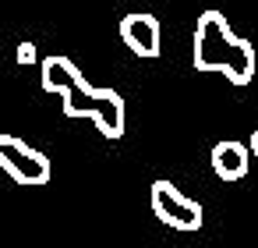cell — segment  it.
Instances as JSON below:
<instances>
[{"label": "cell", "mask_w": 258, "mask_h": 248, "mask_svg": "<svg viewBox=\"0 0 258 248\" xmlns=\"http://www.w3.org/2000/svg\"><path fill=\"white\" fill-rule=\"evenodd\" d=\"M43 89L64 100V114L68 117H89L96 124V131L103 138H110V142L124 138V128H127L124 96L117 89L89 85L71 57H57L53 54V57L43 61Z\"/></svg>", "instance_id": "1"}, {"label": "cell", "mask_w": 258, "mask_h": 248, "mask_svg": "<svg viewBox=\"0 0 258 248\" xmlns=\"http://www.w3.org/2000/svg\"><path fill=\"white\" fill-rule=\"evenodd\" d=\"M195 68L247 85L254 78V46L230 29L223 11H202L195 25Z\"/></svg>", "instance_id": "2"}, {"label": "cell", "mask_w": 258, "mask_h": 248, "mask_svg": "<svg viewBox=\"0 0 258 248\" xmlns=\"http://www.w3.org/2000/svg\"><path fill=\"white\" fill-rule=\"evenodd\" d=\"M0 170L18 184H46L53 167L46 160V153L32 149L29 142H22L18 135H0Z\"/></svg>", "instance_id": "3"}, {"label": "cell", "mask_w": 258, "mask_h": 248, "mask_svg": "<svg viewBox=\"0 0 258 248\" xmlns=\"http://www.w3.org/2000/svg\"><path fill=\"white\" fill-rule=\"evenodd\" d=\"M152 213L159 223L173 227V230H198L202 220V206L195 199H187L184 191H177L170 181H156L152 184Z\"/></svg>", "instance_id": "4"}, {"label": "cell", "mask_w": 258, "mask_h": 248, "mask_svg": "<svg viewBox=\"0 0 258 248\" xmlns=\"http://www.w3.org/2000/svg\"><path fill=\"white\" fill-rule=\"evenodd\" d=\"M120 39L124 46L135 54V57H159L163 54V29H159V18L149 15V11H131L120 18Z\"/></svg>", "instance_id": "5"}, {"label": "cell", "mask_w": 258, "mask_h": 248, "mask_svg": "<svg viewBox=\"0 0 258 248\" xmlns=\"http://www.w3.org/2000/svg\"><path fill=\"white\" fill-rule=\"evenodd\" d=\"M209 163H212V174H216L219 181H240V177L251 170V149H247L244 142L223 138V142L212 145Z\"/></svg>", "instance_id": "6"}, {"label": "cell", "mask_w": 258, "mask_h": 248, "mask_svg": "<svg viewBox=\"0 0 258 248\" xmlns=\"http://www.w3.org/2000/svg\"><path fill=\"white\" fill-rule=\"evenodd\" d=\"M18 64L25 68V64H36V46L32 43H22L18 46Z\"/></svg>", "instance_id": "7"}, {"label": "cell", "mask_w": 258, "mask_h": 248, "mask_svg": "<svg viewBox=\"0 0 258 248\" xmlns=\"http://www.w3.org/2000/svg\"><path fill=\"white\" fill-rule=\"evenodd\" d=\"M247 149H251V156H254V160H258V128H254V135H251V138H247Z\"/></svg>", "instance_id": "8"}]
</instances>
